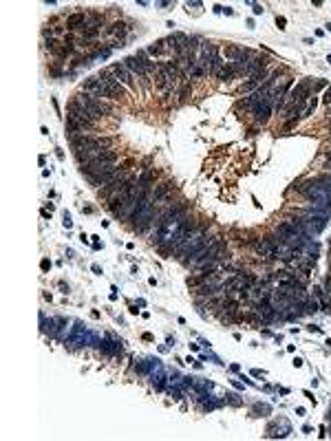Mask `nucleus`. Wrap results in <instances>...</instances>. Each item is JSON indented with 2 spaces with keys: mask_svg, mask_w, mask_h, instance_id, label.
Listing matches in <instances>:
<instances>
[{
  "mask_svg": "<svg viewBox=\"0 0 331 441\" xmlns=\"http://www.w3.org/2000/svg\"><path fill=\"white\" fill-rule=\"evenodd\" d=\"M197 232H199V223H197V221H192V219H190V221L185 219V223H183L181 227H179V232L172 236L170 243H166L164 247H161V252H166V254H177V252L183 247L185 240L192 238Z\"/></svg>",
  "mask_w": 331,
  "mask_h": 441,
  "instance_id": "obj_1",
  "label": "nucleus"
},
{
  "mask_svg": "<svg viewBox=\"0 0 331 441\" xmlns=\"http://www.w3.org/2000/svg\"><path fill=\"white\" fill-rule=\"evenodd\" d=\"M210 245V236H208V229H199L192 238H188L183 243V247L177 252V258H181L183 263H188L192 256H197L199 252L203 250V247Z\"/></svg>",
  "mask_w": 331,
  "mask_h": 441,
  "instance_id": "obj_2",
  "label": "nucleus"
},
{
  "mask_svg": "<svg viewBox=\"0 0 331 441\" xmlns=\"http://www.w3.org/2000/svg\"><path fill=\"white\" fill-rule=\"evenodd\" d=\"M98 80H100L102 84H104V88H106V100H115V102H119V100H126V97H128V90H126V86H124V84L119 82L117 77L113 75L108 69L100 71Z\"/></svg>",
  "mask_w": 331,
  "mask_h": 441,
  "instance_id": "obj_3",
  "label": "nucleus"
},
{
  "mask_svg": "<svg viewBox=\"0 0 331 441\" xmlns=\"http://www.w3.org/2000/svg\"><path fill=\"white\" fill-rule=\"evenodd\" d=\"M66 117L75 119V122L80 124L84 130H86V128H95V126L100 124V117H95L93 113H88L77 100H71V102H69V106H66Z\"/></svg>",
  "mask_w": 331,
  "mask_h": 441,
  "instance_id": "obj_4",
  "label": "nucleus"
},
{
  "mask_svg": "<svg viewBox=\"0 0 331 441\" xmlns=\"http://www.w3.org/2000/svg\"><path fill=\"white\" fill-rule=\"evenodd\" d=\"M75 100L80 102V104L86 108L88 113H93L95 117H100V119L104 117V115H111V113H113V106L108 104V102L100 100V97H93L91 93H84V90H82L80 95H75Z\"/></svg>",
  "mask_w": 331,
  "mask_h": 441,
  "instance_id": "obj_5",
  "label": "nucleus"
},
{
  "mask_svg": "<svg viewBox=\"0 0 331 441\" xmlns=\"http://www.w3.org/2000/svg\"><path fill=\"white\" fill-rule=\"evenodd\" d=\"M272 108H274V102L265 95V97L258 102V104L252 108V115H254V122L256 124H265L269 119V115H272Z\"/></svg>",
  "mask_w": 331,
  "mask_h": 441,
  "instance_id": "obj_6",
  "label": "nucleus"
},
{
  "mask_svg": "<svg viewBox=\"0 0 331 441\" xmlns=\"http://www.w3.org/2000/svg\"><path fill=\"white\" fill-rule=\"evenodd\" d=\"M108 71H111V73L115 75L117 80L122 82L126 88L137 90V86H135V80H132V73H130V71L124 66V62H122V64H111V66H108Z\"/></svg>",
  "mask_w": 331,
  "mask_h": 441,
  "instance_id": "obj_7",
  "label": "nucleus"
},
{
  "mask_svg": "<svg viewBox=\"0 0 331 441\" xmlns=\"http://www.w3.org/2000/svg\"><path fill=\"white\" fill-rule=\"evenodd\" d=\"M124 66L130 71L132 75H139L144 88H148V71L144 69V64L139 62V58H137V56H128V58L124 60Z\"/></svg>",
  "mask_w": 331,
  "mask_h": 441,
  "instance_id": "obj_8",
  "label": "nucleus"
},
{
  "mask_svg": "<svg viewBox=\"0 0 331 441\" xmlns=\"http://www.w3.org/2000/svg\"><path fill=\"white\" fill-rule=\"evenodd\" d=\"M64 27L69 29V31H84V29L88 27V14L77 11V14L66 16V25Z\"/></svg>",
  "mask_w": 331,
  "mask_h": 441,
  "instance_id": "obj_9",
  "label": "nucleus"
},
{
  "mask_svg": "<svg viewBox=\"0 0 331 441\" xmlns=\"http://www.w3.org/2000/svg\"><path fill=\"white\" fill-rule=\"evenodd\" d=\"M82 90H84V93H91L93 97L106 100V88H104V84H102L98 77H88V80H84Z\"/></svg>",
  "mask_w": 331,
  "mask_h": 441,
  "instance_id": "obj_10",
  "label": "nucleus"
},
{
  "mask_svg": "<svg viewBox=\"0 0 331 441\" xmlns=\"http://www.w3.org/2000/svg\"><path fill=\"white\" fill-rule=\"evenodd\" d=\"M311 97V80H305L300 82L296 88H292V93L287 95V100L290 102H305Z\"/></svg>",
  "mask_w": 331,
  "mask_h": 441,
  "instance_id": "obj_11",
  "label": "nucleus"
},
{
  "mask_svg": "<svg viewBox=\"0 0 331 441\" xmlns=\"http://www.w3.org/2000/svg\"><path fill=\"white\" fill-rule=\"evenodd\" d=\"M128 31H130V27L126 25L124 20L113 22V25H108V29H106V33H108V35H113V38H119V40H124Z\"/></svg>",
  "mask_w": 331,
  "mask_h": 441,
  "instance_id": "obj_12",
  "label": "nucleus"
},
{
  "mask_svg": "<svg viewBox=\"0 0 331 441\" xmlns=\"http://www.w3.org/2000/svg\"><path fill=\"white\" fill-rule=\"evenodd\" d=\"M172 192V181H164V183H159L157 188L153 190V199H155V203H159V201H166L168 199V194Z\"/></svg>",
  "mask_w": 331,
  "mask_h": 441,
  "instance_id": "obj_13",
  "label": "nucleus"
},
{
  "mask_svg": "<svg viewBox=\"0 0 331 441\" xmlns=\"http://www.w3.org/2000/svg\"><path fill=\"white\" fill-rule=\"evenodd\" d=\"M234 75H237V69H234V64L230 62V64H223V69L216 73V80H219V82H227V80H232Z\"/></svg>",
  "mask_w": 331,
  "mask_h": 441,
  "instance_id": "obj_14",
  "label": "nucleus"
},
{
  "mask_svg": "<svg viewBox=\"0 0 331 441\" xmlns=\"http://www.w3.org/2000/svg\"><path fill=\"white\" fill-rule=\"evenodd\" d=\"M166 49H168L166 40H157V42H155V44H150V46H148V56H153V58L164 56V53H166Z\"/></svg>",
  "mask_w": 331,
  "mask_h": 441,
  "instance_id": "obj_15",
  "label": "nucleus"
},
{
  "mask_svg": "<svg viewBox=\"0 0 331 441\" xmlns=\"http://www.w3.org/2000/svg\"><path fill=\"white\" fill-rule=\"evenodd\" d=\"M100 38V29H95V27H86L82 31V40L84 42H93V40H98Z\"/></svg>",
  "mask_w": 331,
  "mask_h": 441,
  "instance_id": "obj_16",
  "label": "nucleus"
},
{
  "mask_svg": "<svg viewBox=\"0 0 331 441\" xmlns=\"http://www.w3.org/2000/svg\"><path fill=\"white\" fill-rule=\"evenodd\" d=\"M102 25H104V14H88V27H95V29H100Z\"/></svg>",
  "mask_w": 331,
  "mask_h": 441,
  "instance_id": "obj_17",
  "label": "nucleus"
},
{
  "mask_svg": "<svg viewBox=\"0 0 331 441\" xmlns=\"http://www.w3.org/2000/svg\"><path fill=\"white\" fill-rule=\"evenodd\" d=\"M137 58H139V62L144 64V69H146V71H157V69H155V62H153V60H148V56L144 51H137Z\"/></svg>",
  "mask_w": 331,
  "mask_h": 441,
  "instance_id": "obj_18",
  "label": "nucleus"
},
{
  "mask_svg": "<svg viewBox=\"0 0 331 441\" xmlns=\"http://www.w3.org/2000/svg\"><path fill=\"white\" fill-rule=\"evenodd\" d=\"M188 75H190V77H203V75H208V71L203 69V66L199 64V62H197V64H195V66H192V69L188 71Z\"/></svg>",
  "mask_w": 331,
  "mask_h": 441,
  "instance_id": "obj_19",
  "label": "nucleus"
},
{
  "mask_svg": "<svg viewBox=\"0 0 331 441\" xmlns=\"http://www.w3.org/2000/svg\"><path fill=\"white\" fill-rule=\"evenodd\" d=\"M316 104H318V100L314 97V100L309 102V108H307V111H305V115H311V113H314V111H316Z\"/></svg>",
  "mask_w": 331,
  "mask_h": 441,
  "instance_id": "obj_20",
  "label": "nucleus"
},
{
  "mask_svg": "<svg viewBox=\"0 0 331 441\" xmlns=\"http://www.w3.org/2000/svg\"><path fill=\"white\" fill-rule=\"evenodd\" d=\"M322 100H324V104H327V106H331V86H327V90H324V97H322Z\"/></svg>",
  "mask_w": 331,
  "mask_h": 441,
  "instance_id": "obj_21",
  "label": "nucleus"
},
{
  "mask_svg": "<svg viewBox=\"0 0 331 441\" xmlns=\"http://www.w3.org/2000/svg\"><path fill=\"white\" fill-rule=\"evenodd\" d=\"M322 168H324V170H327V172H331V153L327 155V159H324V164H322Z\"/></svg>",
  "mask_w": 331,
  "mask_h": 441,
  "instance_id": "obj_22",
  "label": "nucleus"
},
{
  "mask_svg": "<svg viewBox=\"0 0 331 441\" xmlns=\"http://www.w3.org/2000/svg\"><path fill=\"white\" fill-rule=\"evenodd\" d=\"M71 225H73V221H71L69 212H64V227H71Z\"/></svg>",
  "mask_w": 331,
  "mask_h": 441,
  "instance_id": "obj_23",
  "label": "nucleus"
},
{
  "mask_svg": "<svg viewBox=\"0 0 331 441\" xmlns=\"http://www.w3.org/2000/svg\"><path fill=\"white\" fill-rule=\"evenodd\" d=\"M324 291H327V293L331 296V276L327 278V280H324Z\"/></svg>",
  "mask_w": 331,
  "mask_h": 441,
  "instance_id": "obj_24",
  "label": "nucleus"
},
{
  "mask_svg": "<svg viewBox=\"0 0 331 441\" xmlns=\"http://www.w3.org/2000/svg\"><path fill=\"white\" fill-rule=\"evenodd\" d=\"M252 11H254V14L258 16V14H263V7H261V5H254V7H252Z\"/></svg>",
  "mask_w": 331,
  "mask_h": 441,
  "instance_id": "obj_25",
  "label": "nucleus"
},
{
  "mask_svg": "<svg viewBox=\"0 0 331 441\" xmlns=\"http://www.w3.org/2000/svg\"><path fill=\"white\" fill-rule=\"evenodd\" d=\"M276 22H278L280 29H285V18H276Z\"/></svg>",
  "mask_w": 331,
  "mask_h": 441,
  "instance_id": "obj_26",
  "label": "nucleus"
},
{
  "mask_svg": "<svg viewBox=\"0 0 331 441\" xmlns=\"http://www.w3.org/2000/svg\"><path fill=\"white\" fill-rule=\"evenodd\" d=\"M49 267H51V263H49V261H42V269H44V271H46V269H49Z\"/></svg>",
  "mask_w": 331,
  "mask_h": 441,
  "instance_id": "obj_27",
  "label": "nucleus"
},
{
  "mask_svg": "<svg viewBox=\"0 0 331 441\" xmlns=\"http://www.w3.org/2000/svg\"><path fill=\"white\" fill-rule=\"evenodd\" d=\"M327 31H331V22H329V25H327Z\"/></svg>",
  "mask_w": 331,
  "mask_h": 441,
  "instance_id": "obj_28",
  "label": "nucleus"
},
{
  "mask_svg": "<svg viewBox=\"0 0 331 441\" xmlns=\"http://www.w3.org/2000/svg\"><path fill=\"white\" fill-rule=\"evenodd\" d=\"M329 135H331V124H329Z\"/></svg>",
  "mask_w": 331,
  "mask_h": 441,
  "instance_id": "obj_29",
  "label": "nucleus"
}]
</instances>
